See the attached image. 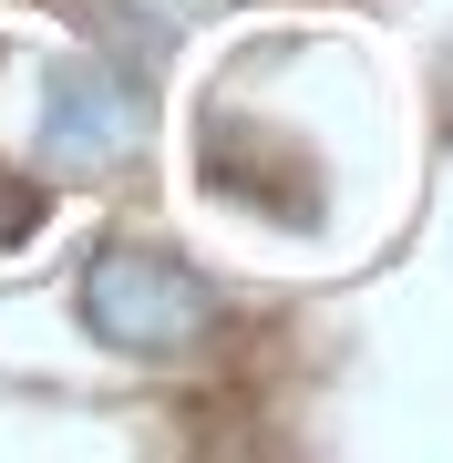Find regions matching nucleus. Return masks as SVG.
<instances>
[{"mask_svg":"<svg viewBox=\"0 0 453 463\" xmlns=\"http://www.w3.org/2000/svg\"><path fill=\"white\" fill-rule=\"evenodd\" d=\"M72 309H83V330L103 350H124V361H175V350H196L217 330L206 279L175 268V258H155V248H103L83 268V288H72Z\"/></svg>","mask_w":453,"mask_h":463,"instance_id":"nucleus-1","label":"nucleus"},{"mask_svg":"<svg viewBox=\"0 0 453 463\" xmlns=\"http://www.w3.org/2000/svg\"><path fill=\"white\" fill-rule=\"evenodd\" d=\"M145 145V83L103 52H62L42 72V165L52 175H103Z\"/></svg>","mask_w":453,"mask_h":463,"instance_id":"nucleus-2","label":"nucleus"},{"mask_svg":"<svg viewBox=\"0 0 453 463\" xmlns=\"http://www.w3.org/2000/svg\"><path fill=\"white\" fill-rule=\"evenodd\" d=\"M21 227H32V206H0V237H21Z\"/></svg>","mask_w":453,"mask_h":463,"instance_id":"nucleus-3","label":"nucleus"}]
</instances>
